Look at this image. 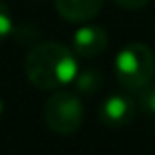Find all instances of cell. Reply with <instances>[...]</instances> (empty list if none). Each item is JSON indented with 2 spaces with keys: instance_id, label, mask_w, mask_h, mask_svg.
Listing matches in <instances>:
<instances>
[{
  "instance_id": "obj_9",
  "label": "cell",
  "mask_w": 155,
  "mask_h": 155,
  "mask_svg": "<svg viewBox=\"0 0 155 155\" xmlns=\"http://www.w3.org/2000/svg\"><path fill=\"white\" fill-rule=\"evenodd\" d=\"M12 32H14V20L10 14V8L0 0V42L8 38Z\"/></svg>"
},
{
  "instance_id": "obj_8",
  "label": "cell",
  "mask_w": 155,
  "mask_h": 155,
  "mask_svg": "<svg viewBox=\"0 0 155 155\" xmlns=\"http://www.w3.org/2000/svg\"><path fill=\"white\" fill-rule=\"evenodd\" d=\"M135 101L141 111H145L149 115H155V82L153 80L135 91Z\"/></svg>"
},
{
  "instance_id": "obj_1",
  "label": "cell",
  "mask_w": 155,
  "mask_h": 155,
  "mask_svg": "<svg viewBox=\"0 0 155 155\" xmlns=\"http://www.w3.org/2000/svg\"><path fill=\"white\" fill-rule=\"evenodd\" d=\"M24 72L38 90L56 91L70 86L78 76V60L74 50L60 42H44L34 46L24 62Z\"/></svg>"
},
{
  "instance_id": "obj_5",
  "label": "cell",
  "mask_w": 155,
  "mask_h": 155,
  "mask_svg": "<svg viewBox=\"0 0 155 155\" xmlns=\"http://www.w3.org/2000/svg\"><path fill=\"white\" fill-rule=\"evenodd\" d=\"M110 44V36L101 26L96 24H86V26L78 28L72 38V50L80 58H97L100 54H104L105 48Z\"/></svg>"
},
{
  "instance_id": "obj_4",
  "label": "cell",
  "mask_w": 155,
  "mask_h": 155,
  "mask_svg": "<svg viewBox=\"0 0 155 155\" xmlns=\"http://www.w3.org/2000/svg\"><path fill=\"white\" fill-rule=\"evenodd\" d=\"M137 101L135 97L127 96V94H111L100 104L97 110V117L104 125L110 127H121L133 121L137 114Z\"/></svg>"
},
{
  "instance_id": "obj_2",
  "label": "cell",
  "mask_w": 155,
  "mask_h": 155,
  "mask_svg": "<svg viewBox=\"0 0 155 155\" xmlns=\"http://www.w3.org/2000/svg\"><path fill=\"white\" fill-rule=\"evenodd\" d=\"M114 68L119 86L127 91H137L153 80L155 56L147 44L131 42L119 50Z\"/></svg>"
},
{
  "instance_id": "obj_10",
  "label": "cell",
  "mask_w": 155,
  "mask_h": 155,
  "mask_svg": "<svg viewBox=\"0 0 155 155\" xmlns=\"http://www.w3.org/2000/svg\"><path fill=\"white\" fill-rule=\"evenodd\" d=\"M149 0H114V4H117L119 8H125V10H139Z\"/></svg>"
},
{
  "instance_id": "obj_7",
  "label": "cell",
  "mask_w": 155,
  "mask_h": 155,
  "mask_svg": "<svg viewBox=\"0 0 155 155\" xmlns=\"http://www.w3.org/2000/svg\"><path fill=\"white\" fill-rule=\"evenodd\" d=\"M74 87H76V94L80 96H94L101 90L104 86V76L97 68H86L80 70L78 76L74 78Z\"/></svg>"
},
{
  "instance_id": "obj_3",
  "label": "cell",
  "mask_w": 155,
  "mask_h": 155,
  "mask_svg": "<svg viewBox=\"0 0 155 155\" xmlns=\"http://www.w3.org/2000/svg\"><path fill=\"white\" fill-rule=\"evenodd\" d=\"M46 127L56 135H72L84 123V104L74 91L56 90L42 110Z\"/></svg>"
},
{
  "instance_id": "obj_6",
  "label": "cell",
  "mask_w": 155,
  "mask_h": 155,
  "mask_svg": "<svg viewBox=\"0 0 155 155\" xmlns=\"http://www.w3.org/2000/svg\"><path fill=\"white\" fill-rule=\"evenodd\" d=\"M105 0H54L56 12L68 22L82 24L96 18L101 12Z\"/></svg>"
},
{
  "instance_id": "obj_11",
  "label": "cell",
  "mask_w": 155,
  "mask_h": 155,
  "mask_svg": "<svg viewBox=\"0 0 155 155\" xmlns=\"http://www.w3.org/2000/svg\"><path fill=\"white\" fill-rule=\"evenodd\" d=\"M2 114H4V100L0 97V117H2Z\"/></svg>"
}]
</instances>
